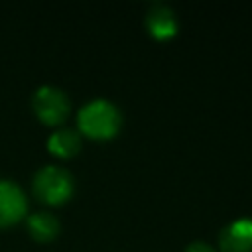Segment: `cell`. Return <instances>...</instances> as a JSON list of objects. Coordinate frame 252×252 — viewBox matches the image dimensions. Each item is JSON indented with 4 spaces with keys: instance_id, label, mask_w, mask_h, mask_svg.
<instances>
[{
    "instance_id": "2",
    "label": "cell",
    "mask_w": 252,
    "mask_h": 252,
    "mask_svg": "<svg viewBox=\"0 0 252 252\" xmlns=\"http://www.w3.org/2000/svg\"><path fill=\"white\" fill-rule=\"evenodd\" d=\"M33 187L35 193L49 203H57L61 199H65L71 193L73 187V179L69 175V171L61 165H45L35 173L33 179Z\"/></svg>"
},
{
    "instance_id": "5",
    "label": "cell",
    "mask_w": 252,
    "mask_h": 252,
    "mask_svg": "<svg viewBox=\"0 0 252 252\" xmlns=\"http://www.w3.org/2000/svg\"><path fill=\"white\" fill-rule=\"evenodd\" d=\"M24 209L26 197L22 189L10 179H0V224L16 220Z\"/></svg>"
},
{
    "instance_id": "8",
    "label": "cell",
    "mask_w": 252,
    "mask_h": 252,
    "mask_svg": "<svg viewBox=\"0 0 252 252\" xmlns=\"http://www.w3.org/2000/svg\"><path fill=\"white\" fill-rule=\"evenodd\" d=\"M28 228L37 238H49V236H53L57 232V219L51 213L37 211L28 219Z\"/></svg>"
},
{
    "instance_id": "1",
    "label": "cell",
    "mask_w": 252,
    "mask_h": 252,
    "mask_svg": "<svg viewBox=\"0 0 252 252\" xmlns=\"http://www.w3.org/2000/svg\"><path fill=\"white\" fill-rule=\"evenodd\" d=\"M120 114L116 106L104 98L87 102L79 112V124L91 136H108L118 128Z\"/></svg>"
},
{
    "instance_id": "7",
    "label": "cell",
    "mask_w": 252,
    "mask_h": 252,
    "mask_svg": "<svg viewBox=\"0 0 252 252\" xmlns=\"http://www.w3.org/2000/svg\"><path fill=\"white\" fill-rule=\"evenodd\" d=\"M49 148L59 156L73 154L79 148V134L71 128H57L49 136Z\"/></svg>"
},
{
    "instance_id": "9",
    "label": "cell",
    "mask_w": 252,
    "mask_h": 252,
    "mask_svg": "<svg viewBox=\"0 0 252 252\" xmlns=\"http://www.w3.org/2000/svg\"><path fill=\"white\" fill-rule=\"evenodd\" d=\"M185 252H213V248H211L207 242L197 240V242H191V244L185 248Z\"/></svg>"
},
{
    "instance_id": "6",
    "label": "cell",
    "mask_w": 252,
    "mask_h": 252,
    "mask_svg": "<svg viewBox=\"0 0 252 252\" xmlns=\"http://www.w3.org/2000/svg\"><path fill=\"white\" fill-rule=\"evenodd\" d=\"M148 26L159 37L169 35L175 30V16L169 10V6H165V4H154L150 8V12H148Z\"/></svg>"
},
{
    "instance_id": "4",
    "label": "cell",
    "mask_w": 252,
    "mask_h": 252,
    "mask_svg": "<svg viewBox=\"0 0 252 252\" xmlns=\"http://www.w3.org/2000/svg\"><path fill=\"white\" fill-rule=\"evenodd\" d=\"M220 246L226 252H248L252 248V219L242 217L220 230Z\"/></svg>"
},
{
    "instance_id": "3",
    "label": "cell",
    "mask_w": 252,
    "mask_h": 252,
    "mask_svg": "<svg viewBox=\"0 0 252 252\" xmlns=\"http://www.w3.org/2000/svg\"><path fill=\"white\" fill-rule=\"evenodd\" d=\"M33 106L45 122H57L67 114L69 98L61 89L53 85H43L33 94Z\"/></svg>"
}]
</instances>
